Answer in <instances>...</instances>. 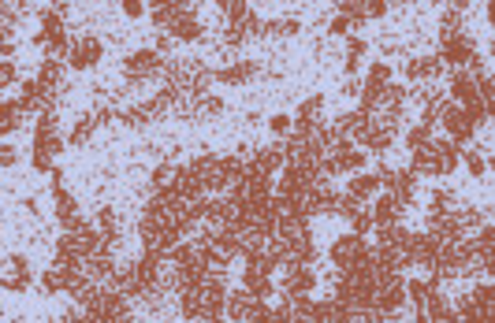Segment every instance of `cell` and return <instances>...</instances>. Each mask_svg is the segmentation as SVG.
<instances>
[{"label":"cell","instance_id":"6da1fadb","mask_svg":"<svg viewBox=\"0 0 495 323\" xmlns=\"http://www.w3.org/2000/svg\"><path fill=\"white\" fill-rule=\"evenodd\" d=\"M164 71V56L157 49H138L123 60V78L131 86H142V82H153Z\"/></svg>","mask_w":495,"mask_h":323},{"label":"cell","instance_id":"7a4b0ae2","mask_svg":"<svg viewBox=\"0 0 495 323\" xmlns=\"http://www.w3.org/2000/svg\"><path fill=\"white\" fill-rule=\"evenodd\" d=\"M369 253H372V249L365 245V238L354 234V230H350V234H343V238H335L332 249H328L335 271H350V267H357L361 260H369Z\"/></svg>","mask_w":495,"mask_h":323},{"label":"cell","instance_id":"3957f363","mask_svg":"<svg viewBox=\"0 0 495 323\" xmlns=\"http://www.w3.org/2000/svg\"><path fill=\"white\" fill-rule=\"evenodd\" d=\"M476 56V41L470 34H439V60H443V67H465Z\"/></svg>","mask_w":495,"mask_h":323},{"label":"cell","instance_id":"277c9868","mask_svg":"<svg viewBox=\"0 0 495 323\" xmlns=\"http://www.w3.org/2000/svg\"><path fill=\"white\" fill-rule=\"evenodd\" d=\"M34 282V267H30V256L23 253H12L4 256V271H0V286H4L8 293H26Z\"/></svg>","mask_w":495,"mask_h":323},{"label":"cell","instance_id":"5b68a950","mask_svg":"<svg viewBox=\"0 0 495 323\" xmlns=\"http://www.w3.org/2000/svg\"><path fill=\"white\" fill-rule=\"evenodd\" d=\"M436 123H443V131H447V137H451L454 145L470 142L473 131H476V126L470 123V115H465V108L454 104V100H443V104H439V119H436Z\"/></svg>","mask_w":495,"mask_h":323},{"label":"cell","instance_id":"8992f818","mask_svg":"<svg viewBox=\"0 0 495 323\" xmlns=\"http://www.w3.org/2000/svg\"><path fill=\"white\" fill-rule=\"evenodd\" d=\"M101 56H105V45H101L94 34H86V38L71 41V52H67V67L71 71H94Z\"/></svg>","mask_w":495,"mask_h":323},{"label":"cell","instance_id":"52a82bcc","mask_svg":"<svg viewBox=\"0 0 495 323\" xmlns=\"http://www.w3.org/2000/svg\"><path fill=\"white\" fill-rule=\"evenodd\" d=\"M287 275H283V293H313L317 275L309 271V264H283Z\"/></svg>","mask_w":495,"mask_h":323},{"label":"cell","instance_id":"ba28073f","mask_svg":"<svg viewBox=\"0 0 495 323\" xmlns=\"http://www.w3.org/2000/svg\"><path fill=\"white\" fill-rule=\"evenodd\" d=\"M253 75H257V60H235L231 67L213 71V82H224V86H246Z\"/></svg>","mask_w":495,"mask_h":323},{"label":"cell","instance_id":"9c48e42d","mask_svg":"<svg viewBox=\"0 0 495 323\" xmlns=\"http://www.w3.org/2000/svg\"><path fill=\"white\" fill-rule=\"evenodd\" d=\"M443 75V60L439 56H414L406 60V78L410 82H432Z\"/></svg>","mask_w":495,"mask_h":323},{"label":"cell","instance_id":"30bf717a","mask_svg":"<svg viewBox=\"0 0 495 323\" xmlns=\"http://www.w3.org/2000/svg\"><path fill=\"white\" fill-rule=\"evenodd\" d=\"M402 212H406V205H402V201L395 197V193H380V197H377V205H372V212H369V216H372V223H399V216H402Z\"/></svg>","mask_w":495,"mask_h":323},{"label":"cell","instance_id":"8fae6325","mask_svg":"<svg viewBox=\"0 0 495 323\" xmlns=\"http://www.w3.org/2000/svg\"><path fill=\"white\" fill-rule=\"evenodd\" d=\"M320 115H324V97L313 93V97H306V100L298 104V112H295V119H291V123H295V131H302V126H317Z\"/></svg>","mask_w":495,"mask_h":323},{"label":"cell","instance_id":"7c38bea8","mask_svg":"<svg viewBox=\"0 0 495 323\" xmlns=\"http://www.w3.org/2000/svg\"><path fill=\"white\" fill-rule=\"evenodd\" d=\"M168 34H171L176 41H201V38H205V34H201V23H198V15H194V12H182L179 19L168 26Z\"/></svg>","mask_w":495,"mask_h":323},{"label":"cell","instance_id":"4fadbf2b","mask_svg":"<svg viewBox=\"0 0 495 323\" xmlns=\"http://www.w3.org/2000/svg\"><path fill=\"white\" fill-rule=\"evenodd\" d=\"M377 190H380V179H377V175H369V171H354L350 186H346V193L357 197V201H369Z\"/></svg>","mask_w":495,"mask_h":323},{"label":"cell","instance_id":"5bb4252c","mask_svg":"<svg viewBox=\"0 0 495 323\" xmlns=\"http://www.w3.org/2000/svg\"><path fill=\"white\" fill-rule=\"evenodd\" d=\"M23 115H26V112L19 108V100H0V137L12 134V131H19Z\"/></svg>","mask_w":495,"mask_h":323},{"label":"cell","instance_id":"9a60e30c","mask_svg":"<svg viewBox=\"0 0 495 323\" xmlns=\"http://www.w3.org/2000/svg\"><path fill=\"white\" fill-rule=\"evenodd\" d=\"M470 301H473V316H476V323H488V320H492V282L476 286V290L470 293Z\"/></svg>","mask_w":495,"mask_h":323},{"label":"cell","instance_id":"2e32d148","mask_svg":"<svg viewBox=\"0 0 495 323\" xmlns=\"http://www.w3.org/2000/svg\"><path fill=\"white\" fill-rule=\"evenodd\" d=\"M38 82H45V86H52V89H63V60L45 56L41 67H38Z\"/></svg>","mask_w":495,"mask_h":323},{"label":"cell","instance_id":"e0dca14e","mask_svg":"<svg viewBox=\"0 0 495 323\" xmlns=\"http://www.w3.org/2000/svg\"><path fill=\"white\" fill-rule=\"evenodd\" d=\"M454 223H458L462 234H476L481 223H488V216H484L481 208H454Z\"/></svg>","mask_w":495,"mask_h":323},{"label":"cell","instance_id":"ac0fdd59","mask_svg":"<svg viewBox=\"0 0 495 323\" xmlns=\"http://www.w3.org/2000/svg\"><path fill=\"white\" fill-rule=\"evenodd\" d=\"M94 131H97V119L94 115H82L75 126H71V134H67V145L71 149H82V145L89 142V137H94Z\"/></svg>","mask_w":495,"mask_h":323},{"label":"cell","instance_id":"d6986e66","mask_svg":"<svg viewBox=\"0 0 495 323\" xmlns=\"http://www.w3.org/2000/svg\"><path fill=\"white\" fill-rule=\"evenodd\" d=\"M377 238H380V245H391V249H402L410 242V230L406 227H399V223H380L377 230Z\"/></svg>","mask_w":495,"mask_h":323},{"label":"cell","instance_id":"ffe728a7","mask_svg":"<svg viewBox=\"0 0 495 323\" xmlns=\"http://www.w3.org/2000/svg\"><path fill=\"white\" fill-rule=\"evenodd\" d=\"M264 34H272V38H295V34H302V19H272V23H264Z\"/></svg>","mask_w":495,"mask_h":323},{"label":"cell","instance_id":"44dd1931","mask_svg":"<svg viewBox=\"0 0 495 323\" xmlns=\"http://www.w3.org/2000/svg\"><path fill=\"white\" fill-rule=\"evenodd\" d=\"M52 193H56V219H60V223L75 219L78 216V201L71 197V193H63V190H52Z\"/></svg>","mask_w":495,"mask_h":323},{"label":"cell","instance_id":"7402d4cb","mask_svg":"<svg viewBox=\"0 0 495 323\" xmlns=\"http://www.w3.org/2000/svg\"><path fill=\"white\" fill-rule=\"evenodd\" d=\"M171 182H176V168H171V164H157V168H153V179H149L153 193H157V190H168Z\"/></svg>","mask_w":495,"mask_h":323},{"label":"cell","instance_id":"603a6c76","mask_svg":"<svg viewBox=\"0 0 495 323\" xmlns=\"http://www.w3.org/2000/svg\"><path fill=\"white\" fill-rule=\"evenodd\" d=\"M462 160H465V171H470L473 179H484V175H488V160H484V156L476 153V149H470V153L462 156Z\"/></svg>","mask_w":495,"mask_h":323},{"label":"cell","instance_id":"cb8c5ba5","mask_svg":"<svg viewBox=\"0 0 495 323\" xmlns=\"http://www.w3.org/2000/svg\"><path fill=\"white\" fill-rule=\"evenodd\" d=\"M365 82H380V86H388V82H391V63L388 60L369 63V75H365Z\"/></svg>","mask_w":495,"mask_h":323},{"label":"cell","instance_id":"d4e9b609","mask_svg":"<svg viewBox=\"0 0 495 323\" xmlns=\"http://www.w3.org/2000/svg\"><path fill=\"white\" fill-rule=\"evenodd\" d=\"M372 227H377V223H372V216H369L365 208H361V212H354V216H350V230H354V234H361V238H365Z\"/></svg>","mask_w":495,"mask_h":323},{"label":"cell","instance_id":"484cf974","mask_svg":"<svg viewBox=\"0 0 495 323\" xmlns=\"http://www.w3.org/2000/svg\"><path fill=\"white\" fill-rule=\"evenodd\" d=\"M350 30H354V19H350V15H335V19L328 23V34H332V38H346Z\"/></svg>","mask_w":495,"mask_h":323},{"label":"cell","instance_id":"4316f807","mask_svg":"<svg viewBox=\"0 0 495 323\" xmlns=\"http://www.w3.org/2000/svg\"><path fill=\"white\" fill-rule=\"evenodd\" d=\"M428 137H432V126L417 123V126H414V131H410V134H406V145H410V149H421V145H425V142H428Z\"/></svg>","mask_w":495,"mask_h":323},{"label":"cell","instance_id":"83f0119b","mask_svg":"<svg viewBox=\"0 0 495 323\" xmlns=\"http://www.w3.org/2000/svg\"><path fill=\"white\" fill-rule=\"evenodd\" d=\"M41 30H63V12H56V8H45V12H41Z\"/></svg>","mask_w":495,"mask_h":323},{"label":"cell","instance_id":"f1b7e54d","mask_svg":"<svg viewBox=\"0 0 495 323\" xmlns=\"http://www.w3.org/2000/svg\"><path fill=\"white\" fill-rule=\"evenodd\" d=\"M369 52V41L357 38V34H346V56H365Z\"/></svg>","mask_w":495,"mask_h":323},{"label":"cell","instance_id":"f546056e","mask_svg":"<svg viewBox=\"0 0 495 323\" xmlns=\"http://www.w3.org/2000/svg\"><path fill=\"white\" fill-rule=\"evenodd\" d=\"M119 12H123L127 19H142V15H145V4H142V0H119Z\"/></svg>","mask_w":495,"mask_h":323},{"label":"cell","instance_id":"4dcf8cb0","mask_svg":"<svg viewBox=\"0 0 495 323\" xmlns=\"http://www.w3.org/2000/svg\"><path fill=\"white\" fill-rule=\"evenodd\" d=\"M388 0H369V4H365V19H383V15H388Z\"/></svg>","mask_w":495,"mask_h":323},{"label":"cell","instance_id":"1f68e13d","mask_svg":"<svg viewBox=\"0 0 495 323\" xmlns=\"http://www.w3.org/2000/svg\"><path fill=\"white\" fill-rule=\"evenodd\" d=\"M15 52H19V45H15V34H0V60H12Z\"/></svg>","mask_w":495,"mask_h":323},{"label":"cell","instance_id":"d6a6232c","mask_svg":"<svg viewBox=\"0 0 495 323\" xmlns=\"http://www.w3.org/2000/svg\"><path fill=\"white\" fill-rule=\"evenodd\" d=\"M291 126H295V123H291V115H283V112L268 119V131L272 134H291Z\"/></svg>","mask_w":495,"mask_h":323},{"label":"cell","instance_id":"836d02e7","mask_svg":"<svg viewBox=\"0 0 495 323\" xmlns=\"http://www.w3.org/2000/svg\"><path fill=\"white\" fill-rule=\"evenodd\" d=\"M15 164H19V153L12 145H0V168H15Z\"/></svg>","mask_w":495,"mask_h":323},{"label":"cell","instance_id":"e575fe53","mask_svg":"<svg viewBox=\"0 0 495 323\" xmlns=\"http://www.w3.org/2000/svg\"><path fill=\"white\" fill-rule=\"evenodd\" d=\"M343 67H346V75H357V71H361V56H346Z\"/></svg>","mask_w":495,"mask_h":323}]
</instances>
